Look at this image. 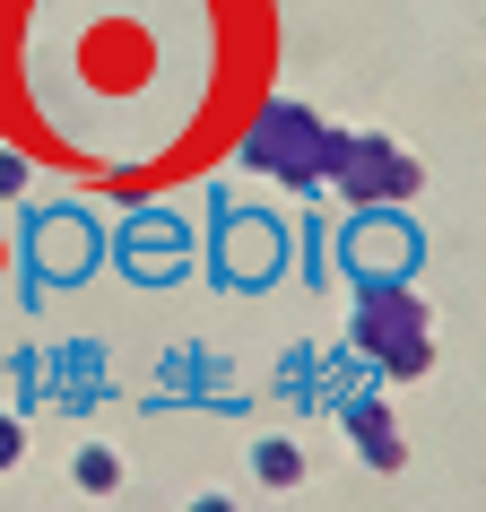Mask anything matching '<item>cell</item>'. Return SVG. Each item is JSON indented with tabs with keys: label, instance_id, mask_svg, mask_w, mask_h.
<instances>
[{
	"label": "cell",
	"instance_id": "1",
	"mask_svg": "<svg viewBox=\"0 0 486 512\" xmlns=\"http://www.w3.org/2000/svg\"><path fill=\"white\" fill-rule=\"evenodd\" d=\"M356 348H365V365H382V374H426V304L408 296V278L365 287Z\"/></svg>",
	"mask_w": 486,
	"mask_h": 512
},
{
	"label": "cell",
	"instance_id": "2",
	"mask_svg": "<svg viewBox=\"0 0 486 512\" xmlns=\"http://www.w3.org/2000/svg\"><path fill=\"white\" fill-rule=\"evenodd\" d=\"M243 165H261V174H278V183L322 191V174H330V131H322L304 105H270L261 122H252V139H243Z\"/></svg>",
	"mask_w": 486,
	"mask_h": 512
},
{
	"label": "cell",
	"instance_id": "3",
	"mask_svg": "<svg viewBox=\"0 0 486 512\" xmlns=\"http://www.w3.org/2000/svg\"><path fill=\"white\" fill-rule=\"evenodd\" d=\"M322 183H339L365 209V200H408L417 191V165L391 148V139H330V174Z\"/></svg>",
	"mask_w": 486,
	"mask_h": 512
},
{
	"label": "cell",
	"instance_id": "4",
	"mask_svg": "<svg viewBox=\"0 0 486 512\" xmlns=\"http://www.w3.org/2000/svg\"><path fill=\"white\" fill-rule=\"evenodd\" d=\"M348 270L365 278V287L408 278V270H417V235H408L391 209H374V200H365V209H356V226H348Z\"/></svg>",
	"mask_w": 486,
	"mask_h": 512
},
{
	"label": "cell",
	"instance_id": "5",
	"mask_svg": "<svg viewBox=\"0 0 486 512\" xmlns=\"http://www.w3.org/2000/svg\"><path fill=\"white\" fill-rule=\"evenodd\" d=\"M217 270L235 278V287H261L278 270V226L270 217H226V235H217Z\"/></svg>",
	"mask_w": 486,
	"mask_h": 512
},
{
	"label": "cell",
	"instance_id": "6",
	"mask_svg": "<svg viewBox=\"0 0 486 512\" xmlns=\"http://www.w3.org/2000/svg\"><path fill=\"white\" fill-rule=\"evenodd\" d=\"M87 261H96V226H87L79 209H61V217L35 226V270L44 278H79Z\"/></svg>",
	"mask_w": 486,
	"mask_h": 512
},
{
	"label": "cell",
	"instance_id": "7",
	"mask_svg": "<svg viewBox=\"0 0 486 512\" xmlns=\"http://www.w3.org/2000/svg\"><path fill=\"white\" fill-rule=\"evenodd\" d=\"M183 261H191V235L174 217H139L131 226V270L139 278H165V270H183Z\"/></svg>",
	"mask_w": 486,
	"mask_h": 512
},
{
	"label": "cell",
	"instance_id": "8",
	"mask_svg": "<svg viewBox=\"0 0 486 512\" xmlns=\"http://www.w3.org/2000/svg\"><path fill=\"white\" fill-rule=\"evenodd\" d=\"M348 443L382 469H400V434H391V408L382 400H348Z\"/></svg>",
	"mask_w": 486,
	"mask_h": 512
},
{
	"label": "cell",
	"instance_id": "9",
	"mask_svg": "<svg viewBox=\"0 0 486 512\" xmlns=\"http://www.w3.org/2000/svg\"><path fill=\"white\" fill-rule=\"evenodd\" d=\"M252 478H261V486H296L304 478V452L287 443V434H270V443L252 452Z\"/></svg>",
	"mask_w": 486,
	"mask_h": 512
},
{
	"label": "cell",
	"instance_id": "10",
	"mask_svg": "<svg viewBox=\"0 0 486 512\" xmlns=\"http://www.w3.org/2000/svg\"><path fill=\"white\" fill-rule=\"evenodd\" d=\"M70 365H61V400H87V391H105V356L96 348H61Z\"/></svg>",
	"mask_w": 486,
	"mask_h": 512
},
{
	"label": "cell",
	"instance_id": "11",
	"mask_svg": "<svg viewBox=\"0 0 486 512\" xmlns=\"http://www.w3.org/2000/svg\"><path fill=\"white\" fill-rule=\"evenodd\" d=\"M70 478H79V486H87V495H113V486H122V460H113V452H105V443H87V452H79V460H70Z\"/></svg>",
	"mask_w": 486,
	"mask_h": 512
},
{
	"label": "cell",
	"instance_id": "12",
	"mask_svg": "<svg viewBox=\"0 0 486 512\" xmlns=\"http://www.w3.org/2000/svg\"><path fill=\"white\" fill-rule=\"evenodd\" d=\"M18 191H27V157H18V148H0V200H18Z\"/></svg>",
	"mask_w": 486,
	"mask_h": 512
},
{
	"label": "cell",
	"instance_id": "13",
	"mask_svg": "<svg viewBox=\"0 0 486 512\" xmlns=\"http://www.w3.org/2000/svg\"><path fill=\"white\" fill-rule=\"evenodd\" d=\"M18 452H27V434H18V426H9V417H0V469H9V460H18Z\"/></svg>",
	"mask_w": 486,
	"mask_h": 512
}]
</instances>
